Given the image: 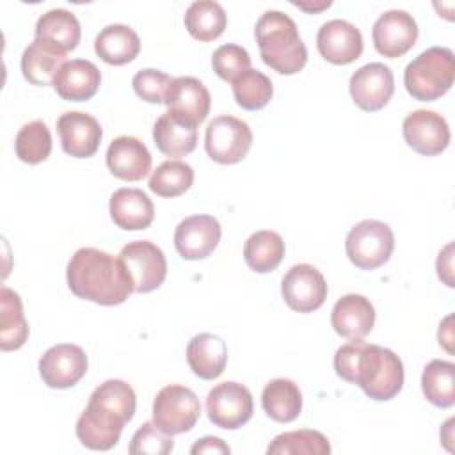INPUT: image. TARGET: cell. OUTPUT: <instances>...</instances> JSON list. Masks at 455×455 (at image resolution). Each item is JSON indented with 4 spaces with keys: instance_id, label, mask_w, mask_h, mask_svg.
<instances>
[{
    "instance_id": "22",
    "label": "cell",
    "mask_w": 455,
    "mask_h": 455,
    "mask_svg": "<svg viewBox=\"0 0 455 455\" xmlns=\"http://www.w3.org/2000/svg\"><path fill=\"white\" fill-rule=\"evenodd\" d=\"M331 323L339 336L350 341L363 339L370 334L375 323L373 304L359 293L343 295L332 307Z\"/></svg>"
},
{
    "instance_id": "29",
    "label": "cell",
    "mask_w": 455,
    "mask_h": 455,
    "mask_svg": "<svg viewBox=\"0 0 455 455\" xmlns=\"http://www.w3.org/2000/svg\"><path fill=\"white\" fill-rule=\"evenodd\" d=\"M0 348L4 352L23 347L28 338V323L23 315V304L20 295L2 286L0 290Z\"/></svg>"
},
{
    "instance_id": "2",
    "label": "cell",
    "mask_w": 455,
    "mask_h": 455,
    "mask_svg": "<svg viewBox=\"0 0 455 455\" xmlns=\"http://www.w3.org/2000/svg\"><path fill=\"white\" fill-rule=\"evenodd\" d=\"M135 391L121 379H108L89 396L76 421V437L89 450L105 451L117 444L123 427L133 418Z\"/></svg>"
},
{
    "instance_id": "36",
    "label": "cell",
    "mask_w": 455,
    "mask_h": 455,
    "mask_svg": "<svg viewBox=\"0 0 455 455\" xmlns=\"http://www.w3.org/2000/svg\"><path fill=\"white\" fill-rule=\"evenodd\" d=\"M16 156L25 164H41L50 156L52 133L44 121L36 119L23 124L14 139Z\"/></svg>"
},
{
    "instance_id": "26",
    "label": "cell",
    "mask_w": 455,
    "mask_h": 455,
    "mask_svg": "<svg viewBox=\"0 0 455 455\" xmlns=\"http://www.w3.org/2000/svg\"><path fill=\"white\" fill-rule=\"evenodd\" d=\"M187 363L194 375L203 380H213L222 375L228 363V347L222 338L201 332L187 345Z\"/></svg>"
},
{
    "instance_id": "17",
    "label": "cell",
    "mask_w": 455,
    "mask_h": 455,
    "mask_svg": "<svg viewBox=\"0 0 455 455\" xmlns=\"http://www.w3.org/2000/svg\"><path fill=\"white\" fill-rule=\"evenodd\" d=\"M320 55L332 64H350L363 53L361 30L347 20H329L316 34Z\"/></svg>"
},
{
    "instance_id": "14",
    "label": "cell",
    "mask_w": 455,
    "mask_h": 455,
    "mask_svg": "<svg viewBox=\"0 0 455 455\" xmlns=\"http://www.w3.org/2000/svg\"><path fill=\"white\" fill-rule=\"evenodd\" d=\"M375 50L389 59L407 53L418 39L416 20L402 9H391L382 12L371 28Z\"/></svg>"
},
{
    "instance_id": "11",
    "label": "cell",
    "mask_w": 455,
    "mask_h": 455,
    "mask_svg": "<svg viewBox=\"0 0 455 455\" xmlns=\"http://www.w3.org/2000/svg\"><path fill=\"white\" fill-rule=\"evenodd\" d=\"M281 293L293 311L311 313L325 302L327 283L318 268L309 263H299L284 274Z\"/></svg>"
},
{
    "instance_id": "37",
    "label": "cell",
    "mask_w": 455,
    "mask_h": 455,
    "mask_svg": "<svg viewBox=\"0 0 455 455\" xmlns=\"http://www.w3.org/2000/svg\"><path fill=\"white\" fill-rule=\"evenodd\" d=\"M272 94L274 87L270 78L252 68L233 82V96L236 103L245 110L263 108L272 100Z\"/></svg>"
},
{
    "instance_id": "12",
    "label": "cell",
    "mask_w": 455,
    "mask_h": 455,
    "mask_svg": "<svg viewBox=\"0 0 455 455\" xmlns=\"http://www.w3.org/2000/svg\"><path fill=\"white\" fill-rule=\"evenodd\" d=\"M87 371V355L82 347L59 343L50 347L39 359V375L48 387L68 389L78 384Z\"/></svg>"
},
{
    "instance_id": "21",
    "label": "cell",
    "mask_w": 455,
    "mask_h": 455,
    "mask_svg": "<svg viewBox=\"0 0 455 455\" xmlns=\"http://www.w3.org/2000/svg\"><path fill=\"white\" fill-rule=\"evenodd\" d=\"M101 84V73L91 60L73 59L66 60L57 71L52 85L55 92L66 101L91 100Z\"/></svg>"
},
{
    "instance_id": "30",
    "label": "cell",
    "mask_w": 455,
    "mask_h": 455,
    "mask_svg": "<svg viewBox=\"0 0 455 455\" xmlns=\"http://www.w3.org/2000/svg\"><path fill=\"white\" fill-rule=\"evenodd\" d=\"M243 258L251 270L258 274L272 272L284 258V242L275 231H256L243 243Z\"/></svg>"
},
{
    "instance_id": "28",
    "label": "cell",
    "mask_w": 455,
    "mask_h": 455,
    "mask_svg": "<svg viewBox=\"0 0 455 455\" xmlns=\"http://www.w3.org/2000/svg\"><path fill=\"white\" fill-rule=\"evenodd\" d=\"M261 405L268 418L279 423H288L299 418L302 411V393L293 380L274 379L263 387Z\"/></svg>"
},
{
    "instance_id": "25",
    "label": "cell",
    "mask_w": 455,
    "mask_h": 455,
    "mask_svg": "<svg viewBox=\"0 0 455 455\" xmlns=\"http://www.w3.org/2000/svg\"><path fill=\"white\" fill-rule=\"evenodd\" d=\"M80 23L68 9H50L36 23V39L66 55L80 43Z\"/></svg>"
},
{
    "instance_id": "19",
    "label": "cell",
    "mask_w": 455,
    "mask_h": 455,
    "mask_svg": "<svg viewBox=\"0 0 455 455\" xmlns=\"http://www.w3.org/2000/svg\"><path fill=\"white\" fill-rule=\"evenodd\" d=\"M151 153L135 137H116L107 149V165L110 172L124 181H139L151 171Z\"/></svg>"
},
{
    "instance_id": "39",
    "label": "cell",
    "mask_w": 455,
    "mask_h": 455,
    "mask_svg": "<svg viewBox=\"0 0 455 455\" xmlns=\"http://www.w3.org/2000/svg\"><path fill=\"white\" fill-rule=\"evenodd\" d=\"M174 448L171 434L160 430L153 421H146L132 437L128 451L132 455H165Z\"/></svg>"
},
{
    "instance_id": "10",
    "label": "cell",
    "mask_w": 455,
    "mask_h": 455,
    "mask_svg": "<svg viewBox=\"0 0 455 455\" xmlns=\"http://www.w3.org/2000/svg\"><path fill=\"white\" fill-rule=\"evenodd\" d=\"M252 395L238 382H220L206 396L210 421L226 430H236L252 418Z\"/></svg>"
},
{
    "instance_id": "4",
    "label": "cell",
    "mask_w": 455,
    "mask_h": 455,
    "mask_svg": "<svg viewBox=\"0 0 455 455\" xmlns=\"http://www.w3.org/2000/svg\"><path fill=\"white\" fill-rule=\"evenodd\" d=\"M256 43L261 60L281 75H295L307 62V50L295 21L281 11H267L256 21Z\"/></svg>"
},
{
    "instance_id": "9",
    "label": "cell",
    "mask_w": 455,
    "mask_h": 455,
    "mask_svg": "<svg viewBox=\"0 0 455 455\" xmlns=\"http://www.w3.org/2000/svg\"><path fill=\"white\" fill-rule=\"evenodd\" d=\"M119 258L123 259L135 293H148L156 290L167 275V259L158 245L149 240H135L126 243Z\"/></svg>"
},
{
    "instance_id": "34",
    "label": "cell",
    "mask_w": 455,
    "mask_h": 455,
    "mask_svg": "<svg viewBox=\"0 0 455 455\" xmlns=\"http://www.w3.org/2000/svg\"><path fill=\"white\" fill-rule=\"evenodd\" d=\"M268 455H329V439L318 430H293L274 437L267 448Z\"/></svg>"
},
{
    "instance_id": "1",
    "label": "cell",
    "mask_w": 455,
    "mask_h": 455,
    "mask_svg": "<svg viewBox=\"0 0 455 455\" xmlns=\"http://www.w3.org/2000/svg\"><path fill=\"white\" fill-rule=\"evenodd\" d=\"M336 375L359 386L364 395L377 402L395 398L403 386L402 359L389 348L354 339L341 345L334 354Z\"/></svg>"
},
{
    "instance_id": "13",
    "label": "cell",
    "mask_w": 455,
    "mask_h": 455,
    "mask_svg": "<svg viewBox=\"0 0 455 455\" xmlns=\"http://www.w3.org/2000/svg\"><path fill=\"white\" fill-rule=\"evenodd\" d=\"M348 89L359 108L377 112L389 103L395 92V76L386 64L370 62L352 73Z\"/></svg>"
},
{
    "instance_id": "8",
    "label": "cell",
    "mask_w": 455,
    "mask_h": 455,
    "mask_svg": "<svg viewBox=\"0 0 455 455\" xmlns=\"http://www.w3.org/2000/svg\"><path fill=\"white\" fill-rule=\"evenodd\" d=\"M252 144L249 124L235 116L213 117L204 133V148L208 156L224 165L238 164L245 158Z\"/></svg>"
},
{
    "instance_id": "40",
    "label": "cell",
    "mask_w": 455,
    "mask_h": 455,
    "mask_svg": "<svg viewBox=\"0 0 455 455\" xmlns=\"http://www.w3.org/2000/svg\"><path fill=\"white\" fill-rule=\"evenodd\" d=\"M171 82H172V76H169L167 73L160 69L146 68L133 75L132 85L139 98H142L148 103L158 105V103H165V94Z\"/></svg>"
},
{
    "instance_id": "41",
    "label": "cell",
    "mask_w": 455,
    "mask_h": 455,
    "mask_svg": "<svg viewBox=\"0 0 455 455\" xmlns=\"http://www.w3.org/2000/svg\"><path fill=\"white\" fill-rule=\"evenodd\" d=\"M192 455H199V453H231V448L219 437L213 435H206L201 437L194 443V446L190 448Z\"/></svg>"
},
{
    "instance_id": "6",
    "label": "cell",
    "mask_w": 455,
    "mask_h": 455,
    "mask_svg": "<svg viewBox=\"0 0 455 455\" xmlns=\"http://www.w3.org/2000/svg\"><path fill=\"white\" fill-rule=\"evenodd\" d=\"M395 249L393 229L380 220L366 219L357 222L347 235L345 251L348 259L361 270H373L384 265Z\"/></svg>"
},
{
    "instance_id": "23",
    "label": "cell",
    "mask_w": 455,
    "mask_h": 455,
    "mask_svg": "<svg viewBox=\"0 0 455 455\" xmlns=\"http://www.w3.org/2000/svg\"><path fill=\"white\" fill-rule=\"evenodd\" d=\"M108 208L114 224L126 231L146 229L155 219L153 201L140 188H117Z\"/></svg>"
},
{
    "instance_id": "15",
    "label": "cell",
    "mask_w": 455,
    "mask_h": 455,
    "mask_svg": "<svg viewBox=\"0 0 455 455\" xmlns=\"http://www.w3.org/2000/svg\"><path fill=\"white\" fill-rule=\"evenodd\" d=\"M405 142L419 155L434 156L450 144V128L446 119L434 110H414L405 116L402 124Z\"/></svg>"
},
{
    "instance_id": "16",
    "label": "cell",
    "mask_w": 455,
    "mask_h": 455,
    "mask_svg": "<svg viewBox=\"0 0 455 455\" xmlns=\"http://www.w3.org/2000/svg\"><path fill=\"white\" fill-rule=\"evenodd\" d=\"M220 224L213 215H190L174 231V245L183 259H204L220 242Z\"/></svg>"
},
{
    "instance_id": "43",
    "label": "cell",
    "mask_w": 455,
    "mask_h": 455,
    "mask_svg": "<svg viewBox=\"0 0 455 455\" xmlns=\"http://www.w3.org/2000/svg\"><path fill=\"white\" fill-rule=\"evenodd\" d=\"M293 5H297L299 9H304V11H311V12H315V11H322V9H325V7H329L331 5V2H322V4H318V5H306V4H302V2H291Z\"/></svg>"
},
{
    "instance_id": "5",
    "label": "cell",
    "mask_w": 455,
    "mask_h": 455,
    "mask_svg": "<svg viewBox=\"0 0 455 455\" xmlns=\"http://www.w3.org/2000/svg\"><path fill=\"white\" fill-rule=\"evenodd\" d=\"M455 78V57L450 48L430 46L411 60L403 71L407 92L419 101H434L446 94Z\"/></svg>"
},
{
    "instance_id": "35",
    "label": "cell",
    "mask_w": 455,
    "mask_h": 455,
    "mask_svg": "<svg viewBox=\"0 0 455 455\" xmlns=\"http://www.w3.org/2000/svg\"><path fill=\"white\" fill-rule=\"evenodd\" d=\"M194 183V169L181 160H165L160 164L151 178L149 190L160 197H178L185 194Z\"/></svg>"
},
{
    "instance_id": "32",
    "label": "cell",
    "mask_w": 455,
    "mask_h": 455,
    "mask_svg": "<svg viewBox=\"0 0 455 455\" xmlns=\"http://www.w3.org/2000/svg\"><path fill=\"white\" fill-rule=\"evenodd\" d=\"M64 62L66 55L34 39V43L23 50L21 73L25 80H28L34 85H48L53 82L57 71Z\"/></svg>"
},
{
    "instance_id": "20",
    "label": "cell",
    "mask_w": 455,
    "mask_h": 455,
    "mask_svg": "<svg viewBox=\"0 0 455 455\" xmlns=\"http://www.w3.org/2000/svg\"><path fill=\"white\" fill-rule=\"evenodd\" d=\"M165 105L171 112L197 126L210 112L212 96L201 80L194 76H176L167 89Z\"/></svg>"
},
{
    "instance_id": "24",
    "label": "cell",
    "mask_w": 455,
    "mask_h": 455,
    "mask_svg": "<svg viewBox=\"0 0 455 455\" xmlns=\"http://www.w3.org/2000/svg\"><path fill=\"white\" fill-rule=\"evenodd\" d=\"M153 140L165 156L180 158L192 153L197 146V126L178 114L167 110L153 126Z\"/></svg>"
},
{
    "instance_id": "33",
    "label": "cell",
    "mask_w": 455,
    "mask_h": 455,
    "mask_svg": "<svg viewBox=\"0 0 455 455\" xmlns=\"http://www.w3.org/2000/svg\"><path fill=\"white\" fill-rule=\"evenodd\" d=\"M421 389L432 405L451 407L455 403V364L443 359L430 361L421 373Z\"/></svg>"
},
{
    "instance_id": "42",
    "label": "cell",
    "mask_w": 455,
    "mask_h": 455,
    "mask_svg": "<svg viewBox=\"0 0 455 455\" xmlns=\"http://www.w3.org/2000/svg\"><path fill=\"white\" fill-rule=\"evenodd\" d=\"M451 252H453V243H448V245L439 252V258H437V275H439V279H443L444 284L450 286V288L453 286V277H451V274H453V265H451L453 256H451Z\"/></svg>"
},
{
    "instance_id": "3",
    "label": "cell",
    "mask_w": 455,
    "mask_h": 455,
    "mask_svg": "<svg viewBox=\"0 0 455 455\" xmlns=\"http://www.w3.org/2000/svg\"><path fill=\"white\" fill-rule=\"evenodd\" d=\"M66 279L78 299L101 306L123 304L133 291V281L123 259L94 247H82L71 256Z\"/></svg>"
},
{
    "instance_id": "7",
    "label": "cell",
    "mask_w": 455,
    "mask_h": 455,
    "mask_svg": "<svg viewBox=\"0 0 455 455\" xmlns=\"http://www.w3.org/2000/svg\"><path fill=\"white\" fill-rule=\"evenodd\" d=\"M201 416L197 395L181 384L162 387L153 402V423L165 434L176 435L196 427Z\"/></svg>"
},
{
    "instance_id": "27",
    "label": "cell",
    "mask_w": 455,
    "mask_h": 455,
    "mask_svg": "<svg viewBox=\"0 0 455 455\" xmlns=\"http://www.w3.org/2000/svg\"><path fill=\"white\" fill-rule=\"evenodd\" d=\"M94 52L101 60L112 66L132 62L140 52L137 32L123 23H112L100 30L94 39Z\"/></svg>"
},
{
    "instance_id": "31",
    "label": "cell",
    "mask_w": 455,
    "mask_h": 455,
    "mask_svg": "<svg viewBox=\"0 0 455 455\" xmlns=\"http://www.w3.org/2000/svg\"><path fill=\"white\" fill-rule=\"evenodd\" d=\"M226 11L219 2L196 0L185 11V27L197 41H213L226 28Z\"/></svg>"
},
{
    "instance_id": "18",
    "label": "cell",
    "mask_w": 455,
    "mask_h": 455,
    "mask_svg": "<svg viewBox=\"0 0 455 455\" xmlns=\"http://www.w3.org/2000/svg\"><path fill=\"white\" fill-rule=\"evenodd\" d=\"M57 132L62 149L75 158L92 156L101 142V126L91 114L71 110L57 119Z\"/></svg>"
},
{
    "instance_id": "38",
    "label": "cell",
    "mask_w": 455,
    "mask_h": 455,
    "mask_svg": "<svg viewBox=\"0 0 455 455\" xmlns=\"http://www.w3.org/2000/svg\"><path fill=\"white\" fill-rule=\"evenodd\" d=\"M213 71L226 82H235L240 75L251 69L249 52L240 44H222L212 55Z\"/></svg>"
}]
</instances>
